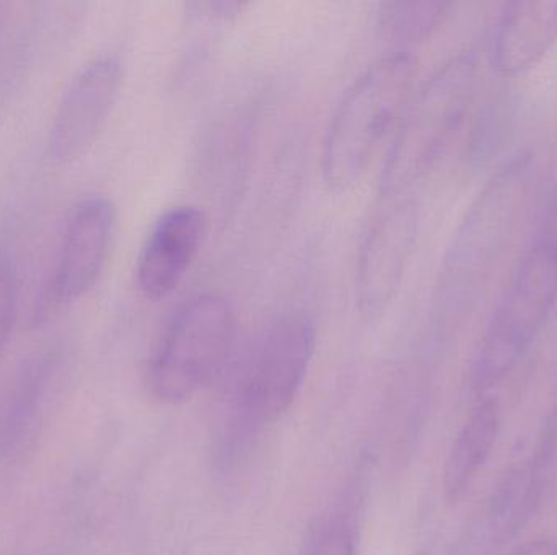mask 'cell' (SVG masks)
I'll list each match as a JSON object with an SVG mask.
<instances>
[{"label":"cell","instance_id":"obj_1","mask_svg":"<svg viewBox=\"0 0 557 555\" xmlns=\"http://www.w3.org/2000/svg\"><path fill=\"white\" fill-rule=\"evenodd\" d=\"M414 75V58L393 52L347 88L327 127L321 159L324 185L331 191L347 192L362 181L408 108Z\"/></svg>","mask_w":557,"mask_h":555},{"label":"cell","instance_id":"obj_2","mask_svg":"<svg viewBox=\"0 0 557 555\" xmlns=\"http://www.w3.org/2000/svg\"><path fill=\"white\" fill-rule=\"evenodd\" d=\"M532 179L529 153L504 163L487 179L461 220L441 274L442 305L470 306L486 286L522 214Z\"/></svg>","mask_w":557,"mask_h":555},{"label":"cell","instance_id":"obj_3","mask_svg":"<svg viewBox=\"0 0 557 555\" xmlns=\"http://www.w3.org/2000/svg\"><path fill=\"white\" fill-rule=\"evenodd\" d=\"M314 345L313 319L301 312L278 316L258 336L232 384L234 442L257 436L290 409L304 387Z\"/></svg>","mask_w":557,"mask_h":555},{"label":"cell","instance_id":"obj_4","mask_svg":"<svg viewBox=\"0 0 557 555\" xmlns=\"http://www.w3.org/2000/svg\"><path fill=\"white\" fill-rule=\"evenodd\" d=\"M557 305V238L536 228L487 321L473 383L486 393L525 357Z\"/></svg>","mask_w":557,"mask_h":555},{"label":"cell","instance_id":"obj_5","mask_svg":"<svg viewBox=\"0 0 557 555\" xmlns=\"http://www.w3.org/2000/svg\"><path fill=\"white\" fill-rule=\"evenodd\" d=\"M476 64L470 54L445 62L412 100L393 134L383 163L380 191L406 194L431 172L463 123L473 100Z\"/></svg>","mask_w":557,"mask_h":555},{"label":"cell","instance_id":"obj_6","mask_svg":"<svg viewBox=\"0 0 557 555\" xmlns=\"http://www.w3.org/2000/svg\"><path fill=\"white\" fill-rule=\"evenodd\" d=\"M235 313L218 293H202L173 313L149 367L147 383L157 400L183 404L201 393L227 364Z\"/></svg>","mask_w":557,"mask_h":555},{"label":"cell","instance_id":"obj_7","mask_svg":"<svg viewBox=\"0 0 557 555\" xmlns=\"http://www.w3.org/2000/svg\"><path fill=\"white\" fill-rule=\"evenodd\" d=\"M385 199L357 261L356 299L366 316L380 315L395 299L418 234L414 202L406 194Z\"/></svg>","mask_w":557,"mask_h":555},{"label":"cell","instance_id":"obj_8","mask_svg":"<svg viewBox=\"0 0 557 555\" xmlns=\"http://www.w3.org/2000/svg\"><path fill=\"white\" fill-rule=\"evenodd\" d=\"M123 81V64L113 54L88 62L62 94L48 139V156L69 165L84 156L107 124Z\"/></svg>","mask_w":557,"mask_h":555},{"label":"cell","instance_id":"obj_9","mask_svg":"<svg viewBox=\"0 0 557 555\" xmlns=\"http://www.w3.org/2000/svg\"><path fill=\"white\" fill-rule=\"evenodd\" d=\"M116 209L104 195L75 205L65 225L54 273L46 292L49 308L69 305L87 295L103 274L113 247Z\"/></svg>","mask_w":557,"mask_h":555},{"label":"cell","instance_id":"obj_10","mask_svg":"<svg viewBox=\"0 0 557 555\" xmlns=\"http://www.w3.org/2000/svg\"><path fill=\"white\" fill-rule=\"evenodd\" d=\"M206 235V215L195 205H176L153 225L137 260V286L160 300L182 282Z\"/></svg>","mask_w":557,"mask_h":555},{"label":"cell","instance_id":"obj_11","mask_svg":"<svg viewBox=\"0 0 557 555\" xmlns=\"http://www.w3.org/2000/svg\"><path fill=\"white\" fill-rule=\"evenodd\" d=\"M557 42V0L510 2L494 23L491 62L503 77H520L542 64Z\"/></svg>","mask_w":557,"mask_h":555},{"label":"cell","instance_id":"obj_12","mask_svg":"<svg viewBox=\"0 0 557 555\" xmlns=\"http://www.w3.org/2000/svg\"><path fill=\"white\" fill-rule=\"evenodd\" d=\"M499 433V403L496 400H484L474 407L448 452L444 468L447 501L457 502L467 494L474 479L490 462Z\"/></svg>","mask_w":557,"mask_h":555},{"label":"cell","instance_id":"obj_13","mask_svg":"<svg viewBox=\"0 0 557 555\" xmlns=\"http://www.w3.org/2000/svg\"><path fill=\"white\" fill-rule=\"evenodd\" d=\"M543 491V472L536 459L513 466L493 492L487 527L499 543L516 538L532 520Z\"/></svg>","mask_w":557,"mask_h":555},{"label":"cell","instance_id":"obj_14","mask_svg":"<svg viewBox=\"0 0 557 555\" xmlns=\"http://www.w3.org/2000/svg\"><path fill=\"white\" fill-rule=\"evenodd\" d=\"M451 7V3L434 0L380 3L376 25L386 41L399 46L418 45L431 38L447 22Z\"/></svg>","mask_w":557,"mask_h":555},{"label":"cell","instance_id":"obj_15","mask_svg":"<svg viewBox=\"0 0 557 555\" xmlns=\"http://www.w3.org/2000/svg\"><path fill=\"white\" fill-rule=\"evenodd\" d=\"M298 555H357L356 525L349 512L334 508L321 515Z\"/></svg>","mask_w":557,"mask_h":555},{"label":"cell","instance_id":"obj_16","mask_svg":"<svg viewBox=\"0 0 557 555\" xmlns=\"http://www.w3.org/2000/svg\"><path fill=\"white\" fill-rule=\"evenodd\" d=\"M16 300H18V286H16L15 267L9 254L0 250V352L5 348L15 323Z\"/></svg>","mask_w":557,"mask_h":555},{"label":"cell","instance_id":"obj_17","mask_svg":"<svg viewBox=\"0 0 557 555\" xmlns=\"http://www.w3.org/2000/svg\"><path fill=\"white\" fill-rule=\"evenodd\" d=\"M245 3L240 2H225V0H219V2H195L189 3L188 10L189 15L193 18L206 20V22H215V20H228L237 16L238 13L244 9Z\"/></svg>","mask_w":557,"mask_h":555},{"label":"cell","instance_id":"obj_18","mask_svg":"<svg viewBox=\"0 0 557 555\" xmlns=\"http://www.w3.org/2000/svg\"><path fill=\"white\" fill-rule=\"evenodd\" d=\"M510 555H557V540L540 538L517 547Z\"/></svg>","mask_w":557,"mask_h":555}]
</instances>
